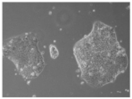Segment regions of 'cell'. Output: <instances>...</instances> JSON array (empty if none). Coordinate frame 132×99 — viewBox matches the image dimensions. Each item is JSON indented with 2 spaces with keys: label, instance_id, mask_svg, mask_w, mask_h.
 Here are the masks:
<instances>
[{
  "label": "cell",
  "instance_id": "obj_1",
  "mask_svg": "<svg viewBox=\"0 0 132 99\" xmlns=\"http://www.w3.org/2000/svg\"><path fill=\"white\" fill-rule=\"evenodd\" d=\"M49 49H50V55H51L52 58L57 57L58 55H59V52H58L57 48H56L55 46H50Z\"/></svg>",
  "mask_w": 132,
  "mask_h": 99
},
{
  "label": "cell",
  "instance_id": "obj_2",
  "mask_svg": "<svg viewBox=\"0 0 132 99\" xmlns=\"http://www.w3.org/2000/svg\"><path fill=\"white\" fill-rule=\"evenodd\" d=\"M104 26H105V25H104V23H102L100 22H95V24H94V29H93V30L96 32H98L99 30L104 29Z\"/></svg>",
  "mask_w": 132,
  "mask_h": 99
}]
</instances>
